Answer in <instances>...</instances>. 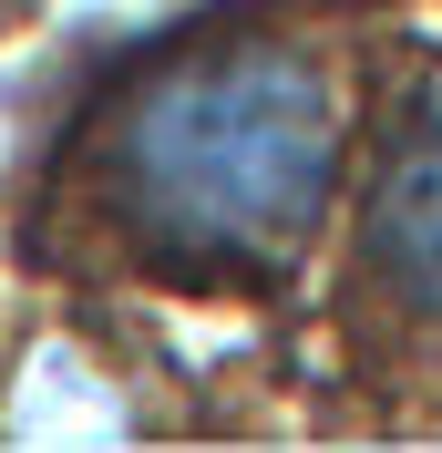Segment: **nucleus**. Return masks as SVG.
Masks as SVG:
<instances>
[{
    "label": "nucleus",
    "instance_id": "obj_2",
    "mask_svg": "<svg viewBox=\"0 0 442 453\" xmlns=\"http://www.w3.org/2000/svg\"><path fill=\"white\" fill-rule=\"evenodd\" d=\"M350 330L370 361L442 381V62L401 93V113L370 144L360 175V237H350Z\"/></svg>",
    "mask_w": 442,
    "mask_h": 453
},
{
    "label": "nucleus",
    "instance_id": "obj_1",
    "mask_svg": "<svg viewBox=\"0 0 442 453\" xmlns=\"http://www.w3.org/2000/svg\"><path fill=\"white\" fill-rule=\"evenodd\" d=\"M350 175V73L330 31L248 11L124 73L83 124L72 186L144 279L257 288L299 268Z\"/></svg>",
    "mask_w": 442,
    "mask_h": 453
},
{
    "label": "nucleus",
    "instance_id": "obj_3",
    "mask_svg": "<svg viewBox=\"0 0 442 453\" xmlns=\"http://www.w3.org/2000/svg\"><path fill=\"white\" fill-rule=\"evenodd\" d=\"M0 11H21V0H0Z\"/></svg>",
    "mask_w": 442,
    "mask_h": 453
}]
</instances>
